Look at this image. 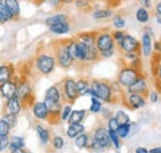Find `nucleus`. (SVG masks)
I'll return each instance as SVG.
<instances>
[{
    "label": "nucleus",
    "mask_w": 161,
    "mask_h": 153,
    "mask_svg": "<svg viewBox=\"0 0 161 153\" xmlns=\"http://www.w3.org/2000/svg\"><path fill=\"white\" fill-rule=\"evenodd\" d=\"M118 94L123 95V88L115 82H108L104 79H93L91 80V92L89 96H96L105 104L117 103L118 99H121Z\"/></svg>",
    "instance_id": "obj_1"
},
{
    "label": "nucleus",
    "mask_w": 161,
    "mask_h": 153,
    "mask_svg": "<svg viewBox=\"0 0 161 153\" xmlns=\"http://www.w3.org/2000/svg\"><path fill=\"white\" fill-rule=\"evenodd\" d=\"M57 61L53 50H41L35 56V68L41 76H50L55 72Z\"/></svg>",
    "instance_id": "obj_2"
},
{
    "label": "nucleus",
    "mask_w": 161,
    "mask_h": 153,
    "mask_svg": "<svg viewBox=\"0 0 161 153\" xmlns=\"http://www.w3.org/2000/svg\"><path fill=\"white\" fill-rule=\"evenodd\" d=\"M96 46L99 52L101 58H110L114 56L117 50V43L113 38L112 32L108 29H104L102 31H97V38H96Z\"/></svg>",
    "instance_id": "obj_3"
},
{
    "label": "nucleus",
    "mask_w": 161,
    "mask_h": 153,
    "mask_svg": "<svg viewBox=\"0 0 161 153\" xmlns=\"http://www.w3.org/2000/svg\"><path fill=\"white\" fill-rule=\"evenodd\" d=\"M96 38H97V31L80 32L76 36V40L82 45H84L87 48V64H92L98 59H101L99 52L96 46Z\"/></svg>",
    "instance_id": "obj_4"
},
{
    "label": "nucleus",
    "mask_w": 161,
    "mask_h": 153,
    "mask_svg": "<svg viewBox=\"0 0 161 153\" xmlns=\"http://www.w3.org/2000/svg\"><path fill=\"white\" fill-rule=\"evenodd\" d=\"M53 52L56 56V61H57V66L61 67L62 69H69L75 66V61L69 56V52L67 50L66 46V40L62 41H57L53 43Z\"/></svg>",
    "instance_id": "obj_5"
},
{
    "label": "nucleus",
    "mask_w": 161,
    "mask_h": 153,
    "mask_svg": "<svg viewBox=\"0 0 161 153\" xmlns=\"http://www.w3.org/2000/svg\"><path fill=\"white\" fill-rule=\"evenodd\" d=\"M142 71L133 68V67H128V66H121L120 71L118 72L117 76V83L120 85L123 89H128L131 84L135 83V80L140 76Z\"/></svg>",
    "instance_id": "obj_6"
},
{
    "label": "nucleus",
    "mask_w": 161,
    "mask_h": 153,
    "mask_svg": "<svg viewBox=\"0 0 161 153\" xmlns=\"http://www.w3.org/2000/svg\"><path fill=\"white\" fill-rule=\"evenodd\" d=\"M60 88L64 103H69L73 105L77 101V99L80 98L78 88H77V80H75L73 78H69V76L64 78L61 82Z\"/></svg>",
    "instance_id": "obj_7"
},
{
    "label": "nucleus",
    "mask_w": 161,
    "mask_h": 153,
    "mask_svg": "<svg viewBox=\"0 0 161 153\" xmlns=\"http://www.w3.org/2000/svg\"><path fill=\"white\" fill-rule=\"evenodd\" d=\"M16 96L21 100L24 106L34 105V93H32V85L29 79L26 78H20L18 80V94Z\"/></svg>",
    "instance_id": "obj_8"
},
{
    "label": "nucleus",
    "mask_w": 161,
    "mask_h": 153,
    "mask_svg": "<svg viewBox=\"0 0 161 153\" xmlns=\"http://www.w3.org/2000/svg\"><path fill=\"white\" fill-rule=\"evenodd\" d=\"M121 103L125 108H128L130 110H139L146 105V95L125 92L121 98Z\"/></svg>",
    "instance_id": "obj_9"
},
{
    "label": "nucleus",
    "mask_w": 161,
    "mask_h": 153,
    "mask_svg": "<svg viewBox=\"0 0 161 153\" xmlns=\"http://www.w3.org/2000/svg\"><path fill=\"white\" fill-rule=\"evenodd\" d=\"M121 53H131V52H140V41L136 40L133 35L125 34L120 43L117 46Z\"/></svg>",
    "instance_id": "obj_10"
},
{
    "label": "nucleus",
    "mask_w": 161,
    "mask_h": 153,
    "mask_svg": "<svg viewBox=\"0 0 161 153\" xmlns=\"http://www.w3.org/2000/svg\"><path fill=\"white\" fill-rule=\"evenodd\" d=\"M92 136L98 141V143L104 148V151H105V150H109V148L112 147V141H110L109 131H108V129H105L103 125L97 126V127L93 130Z\"/></svg>",
    "instance_id": "obj_11"
},
{
    "label": "nucleus",
    "mask_w": 161,
    "mask_h": 153,
    "mask_svg": "<svg viewBox=\"0 0 161 153\" xmlns=\"http://www.w3.org/2000/svg\"><path fill=\"white\" fill-rule=\"evenodd\" d=\"M140 53L144 58H150L154 55V37L146 31H142L141 34Z\"/></svg>",
    "instance_id": "obj_12"
},
{
    "label": "nucleus",
    "mask_w": 161,
    "mask_h": 153,
    "mask_svg": "<svg viewBox=\"0 0 161 153\" xmlns=\"http://www.w3.org/2000/svg\"><path fill=\"white\" fill-rule=\"evenodd\" d=\"M149 90H150L149 80L144 73H141L140 76L135 80L134 84H131L128 89H125L126 93H136V94H142V95H146Z\"/></svg>",
    "instance_id": "obj_13"
},
{
    "label": "nucleus",
    "mask_w": 161,
    "mask_h": 153,
    "mask_svg": "<svg viewBox=\"0 0 161 153\" xmlns=\"http://www.w3.org/2000/svg\"><path fill=\"white\" fill-rule=\"evenodd\" d=\"M18 80H19V78H14L9 82L0 84V96L4 98L5 100L16 96V94H18Z\"/></svg>",
    "instance_id": "obj_14"
},
{
    "label": "nucleus",
    "mask_w": 161,
    "mask_h": 153,
    "mask_svg": "<svg viewBox=\"0 0 161 153\" xmlns=\"http://www.w3.org/2000/svg\"><path fill=\"white\" fill-rule=\"evenodd\" d=\"M140 52H131V53H121V66L133 67L136 69L142 68V59Z\"/></svg>",
    "instance_id": "obj_15"
},
{
    "label": "nucleus",
    "mask_w": 161,
    "mask_h": 153,
    "mask_svg": "<svg viewBox=\"0 0 161 153\" xmlns=\"http://www.w3.org/2000/svg\"><path fill=\"white\" fill-rule=\"evenodd\" d=\"M31 111L36 120L46 121V122L50 121V110L45 104V101H35L34 105L31 106Z\"/></svg>",
    "instance_id": "obj_16"
},
{
    "label": "nucleus",
    "mask_w": 161,
    "mask_h": 153,
    "mask_svg": "<svg viewBox=\"0 0 161 153\" xmlns=\"http://www.w3.org/2000/svg\"><path fill=\"white\" fill-rule=\"evenodd\" d=\"M24 104L18 96H14L11 99H8L5 103V113H10L14 115H19L22 110Z\"/></svg>",
    "instance_id": "obj_17"
},
{
    "label": "nucleus",
    "mask_w": 161,
    "mask_h": 153,
    "mask_svg": "<svg viewBox=\"0 0 161 153\" xmlns=\"http://www.w3.org/2000/svg\"><path fill=\"white\" fill-rule=\"evenodd\" d=\"M15 67L10 63L0 64V84L15 78Z\"/></svg>",
    "instance_id": "obj_18"
},
{
    "label": "nucleus",
    "mask_w": 161,
    "mask_h": 153,
    "mask_svg": "<svg viewBox=\"0 0 161 153\" xmlns=\"http://www.w3.org/2000/svg\"><path fill=\"white\" fill-rule=\"evenodd\" d=\"M4 4L6 6V9L9 10L13 21H18L20 19L21 15V8H20V1L19 0H4Z\"/></svg>",
    "instance_id": "obj_19"
},
{
    "label": "nucleus",
    "mask_w": 161,
    "mask_h": 153,
    "mask_svg": "<svg viewBox=\"0 0 161 153\" xmlns=\"http://www.w3.org/2000/svg\"><path fill=\"white\" fill-rule=\"evenodd\" d=\"M48 31L51 34H53V35H57V36L67 35L71 31V24H69V21H64V22H60V24L52 25V26L48 27Z\"/></svg>",
    "instance_id": "obj_20"
},
{
    "label": "nucleus",
    "mask_w": 161,
    "mask_h": 153,
    "mask_svg": "<svg viewBox=\"0 0 161 153\" xmlns=\"http://www.w3.org/2000/svg\"><path fill=\"white\" fill-rule=\"evenodd\" d=\"M35 131H36V134H37V137H39V140H40L41 145H43V146H47L50 142H51V134H50V131H48V129H46L43 125H41V124H36L35 125Z\"/></svg>",
    "instance_id": "obj_21"
},
{
    "label": "nucleus",
    "mask_w": 161,
    "mask_h": 153,
    "mask_svg": "<svg viewBox=\"0 0 161 153\" xmlns=\"http://www.w3.org/2000/svg\"><path fill=\"white\" fill-rule=\"evenodd\" d=\"M83 132H86L84 124H68V126L66 129V136L72 140H75L77 136H80Z\"/></svg>",
    "instance_id": "obj_22"
},
{
    "label": "nucleus",
    "mask_w": 161,
    "mask_h": 153,
    "mask_svg": "<svg viewBox=\"0 0 161 153\" xmlns=\"http://www.w3.org/2000/svg\"><path fill=\"white\" fill-rule=\"evenodd\" d=\"M113 15H114V13H113L112 8H99V9H94L92 11V18L94 20L112 19Z\"/></svg>",
    "instance_id": "obj_23"
},
{
    "label": "nucleus",
    "mask_w": 161,
    "mask_h": 153,
    "mask_svg": "<svg viewBox=\"0 0 161 153\" xmlns=\"http://www.w3.org/2000/svg\"><path fill=\"white\" fill-rule=\"evenodd\" d=\"M150 11L149 9L144 8V6H139L136 10H135V19L139 24H142V25H147L149 21H150Z\"/></svg>",
    "instance_id": "obj_24"
},
{
    "label": "nucleus",
    "mask_w": 161,
    "mask_h": 153,
    "mask_svg": "<svg viewBox=\"0 0 161 153\" xmlns=\"http://www.w3.org/2000/svg\"><path fill=\"white\" fill-rule=\"evenodd\" d=\"M87 117V110L84 109H77L71 113V116L68 119V124H83Z\"/></svg>",
    "instance_id": "obj_25"
},
{
    "label": "nucleus",
    "mask_w": 161,
    "mask_h": 153,
    "mask_svg": "<svg viewBox=\"0 0 161 153\" xmlns=\"http://www.w3.org/2000/svg\"><path fill=\"white\" fill-rule=\"evenodd\" d=\"M64 21H69V18L67 14L64 13H58V14H55V15H51L48 18L45 19V24L47 27L52 26V25H56V24H60V22H64Z\"/></svg>",
    "instance_id": "obj_26"
},
{
    "label": "nucleus",
    "mask_w": 161,
    "mask_h": 153,
    "mask_svg": "<svg viewBox=\"0 0 161 153\" xmlns=\"http://www.w3.org/2000/svg\"><path fill=\"white\" fill-rule=\"evenodd\" d=\"M77 88H78L80 98V96L89 95V92H91V82L87 80L86 78H80V79H77Z\"/></svg>",
    "instance_id": "obj_27"
},
{
    "label": "nucleus",
    "mask_w": 161,
    "mask_h": 153,
    "mask_svg": "<svg viewBox=\"0 0 161 153\" xmlns=\"http://www.w3.org/2000/svg\"><path fill=\"white\" fill-rule=\"evenodd\" d=\"M25 146H26V141H25V138L22 136H13V137H10V146H9L10 151L25 148Z\"/></svg>",
    "instance_id": "obj_28"
},
{
    "label": "nucleus",
    "mask_w": 161,
    "mask_h": 153,
    "mask_svg": "<svg viewBox=\"0 0 161 153\" xmlns=\"http://www.w3.org/2000/svg\"><path fill=\"white\" fill-rule=\"evenodd\" d=\"M89 137L91 135L87 134V132H83L80 136H77L75 138V146L78 148V150H86L88 147V142H89Z\"/></svg>",
    "instance_id": "obj_29"
},
{
    "label": "nucleus",
    "mask_w": 161,
    "mask_h": 153,
    "mask_svg": "<svg viewBox=\"0 0 161 153\" xmlns=\"http://www.w3.org/2000/svg\"><path fill=\"white\" fill-rule=\"evenodd\" d=\"M89 113L92 114H99L103 110V101L96 96H91V105H89Z\"/></svg>",
    "instance_id": "obj_30"
},
{
    "label": "nucleus",
    "mask_w": 161,
    "mask_h": 153,
    "mask_svg": "<svg viewBox=\"0 0 161 153\" xmlns=\"http://www.w3.org/2000/svg\"><path fill=\"white\" fill-rule=\"evenodd\" d=\"M133 131V124L129 122V124H123V125H119L118 130H117V134L119 135L121 140H125L129 137V135L131 134Z\"/></svg>",
    "instance_id": "obj_31"
},
{
    "label": "nucleus",
    "mask_w": 161,
    "mask_h": 153,
    "mask_svg": "<svg viewBox=\"0 0 161 153\" xmlns=\"http://www.w3.org/2000/svg\"><path fill=\"white\" fill-rule=\"evenodd\" d=\"M112 25L117 30H123L126 26V20L121 14H114L112 16Z\"/></svg>",
    "instance_id": "obj_32"
},
{
    "label": "nucleus",
    "mask_w": 161,
    "mask_h": 153,
    "mask_svg": "<svg viewBox=\"0 0 161 153\" xmlns=\"http://www.w3.org/2000/svg\"><path fill=\"white\" fill-rule=\"evenodd\" d=\"M73 111V108H72V104L69 103H64L63 106H62V110L60 113V121L61 122H64V121H68L71 113Z\"/></svg>",
    "instance_id": "obj_33"
},
{
    "label": "nucleus",
    "mask_w": 161,
    "mask_h": 153,
    "mask_svg": "<svg viewBox=\"0 0 161 153\" xmlns=\"http://www.w3.org/2000/svg\"><path fill=\"white\" fill-rule=\"evenodd\" d=\"M153 71H154V76H155V84L160 90L161 88V59L159 57V59H156L155 67L153 66Z\"/></svg>",
    "instance_id": "obj_34"
},
{
    "label": "nucleus",
    "mask_w": 161,
    "mask_h": 153,
    "mask_svg": "<svg viewBox=\"0 0 161 153\" xmlns=\"http://www.w3.org/2000/svg\"><path fill=\"white\" fill-rule=\"evenodd\" d=\"M51 145H52V147H53L55 151H61L64 147L66 142H64V138L61 135H55L51 138Z\"/></svg>",
    "instance_id": "obj_35"
},
{
    "label": "nucleus",
    "mask_w": 161,
    "mask_h": 153,
    "mask_svg": "<svg viewBox=\"0 0 161 153\" xmlns=\"http://www.w3.org/2000/svg\"><path fill=\"white\" fill-rule=\"evenodd\" d=\"M87 150H89V151L96 152V153H102L103 151H104V148L98 143V141H97L92 135H91V137H89V142H88V147H87Z\"/></svg>",
    "instance_id": "obj_36"
},
{
    "label": "nucleus",
    "mask_w": 161,
    "mask_h": 153,
    "mask_svg": "<svg viewBox=\"0 0 161 153\" xmlns=\"http://www.w3.org/2000/svg\"><path fill=\"white\" fill-rule=\"evenodd\" d=\"M73 4L80 11H89L92 9V0H75Z\"/></svg>",
    "instance_id": "obj_37"
},
{
    "label": "nucleus",
    "mask_w": 161,
    "mask_h": 153,
    "mask_svg": "<svg viewBox=\"0 0 161 153\" xmlns=\"http://www.w3.org/2000/svg\"><path fill=\"white\" fill-rule=\"evenodd\" d=\"M109 131V136H110V141H112V147L114 150H120V145H121V138L119 137V135L117 134V131H112V130H108Z\"/></svg>",
    "instance_id": "obj_38"
},
{
    "label": "nucleus",
    "mask_w": 161,
    "mask_h": 153,
    "mask_svg": "<svg viewBox=\"0 0 161 153\" xmlns=\"http://www.w3.org/2000/svg\"><path fill=\"white\" fill-rule=\"evenodd\" d=\"M115 117H117V120H118V122L123 125V124H129V122H131V120H130V116L129 114L125 111V110H118L115 115H114Z\"/></svg>",
    "instance_id": "obj_39"
},
{
    "label": "nucleus",
    "mask_w": 161,
    "mask_h": 153,
    "mask_svg": "<svg viewBox=\"0 0 161 153\" xmlns=\"http://www.w3.org/2000/svg\"><path fill=\"white\" fill-rule=\"evenodd\" d=\"M0 15H1V24H6L9 21H13V18H11L9 10L6 9L5 4H1L0 5Z\"/></svg>",
    "instance_id": "obj_40"
},
{
    "label": "nucleus",
    "mask_w": 161,
    "mask_h": 153,
    "mask_svg": "<svg viewBox=\"0 0 161 153\" xmlns=\"http://www.w3.org/2000/svg\"><path fill=\"white\" fill-rule=\"evenodd\" d=\"M1 119H4L11 127H15L18 125V115L10 114V113H4Z\"/></svg>",
    "instance_id": "obj_41"
},
{
    "label": "nucleus",
    "mask_w": 161,
    "mask_h": 153,
    "mask_svg": "<svg viewBox=\"0 0 161 153\" xmlns=\"http://www.w3.org/2000/svg\"><path fill=\"white\" fill-rule=\"evenodd\" d=\"M146 99H147L151 104H156V103H159V100H160V93H159V90H156V89H151V90H149L147 94H146Z\"/></svg>",
    "instance_id": "obj_42"
},
{
    "label": "nucleus",
    "mask_w": 161,
    "mask_h": 153,
    "mask_svg": "<svg viewBox=\"0 0 161 153\" xmlns=\"http://www.w3.org/2000/svg\"><path fill=\"white\" fill-rule=\"evenodd\" d=\"M11 129H13V127H11L4 119H0V137H1V136H9Z\"/></svg>",
    "instance_id": "obj_43"
},
{
    "label": "nucleus",
    "mask_w": 161,
    "mask_h": 153,
    "mask_svg": "<svg viewBox=\"0 0 161 153\" xmlns=\"http://www.w3.org/2000/svg\"><path fill=\"white\" fill-rule=\"evenodd\" d=\"M119 122L117 120L115 116H110L109 119H107V129L108 130H112V131H117L118 127H119Z\"/></svg>",
    "instance_id": "obj_44"
},
{
    "label": "nucleus",
    "mask_w": 161,
    "mask_h": 153,
    "mask_svg": "<svg viewBox=\"0 0 161 153\" xmlns=\"http://www.w3.org/2000/svg\"><path fill=\"white\" fill-rule=\"evenodd\" d=\"M9 146H10V137L9 136H1L0 137V152L9 150Z\"/></svg>",
    "instance_id": "obj_45"
},
{
    "label": "nucleus",
    "mask_w": 161,
    "mask_h": 153,
    "mask_svg": "<svg viewBox=\"0 0 161 153\" xmlns=\"http://www.w3.org/2000/svg\"><path fill=\"white\" fill-rule=\"evenodd\" d=\"M112 35H113V38H114V41H115V43L118 46L121 41H123V38L125 36V32L123 30H115V31L112 32Z\"/></svg>",
    "instance_id": "obj_46"
},
{
    "label": "nucleus",
    "mask_w": 161,
    "mask_h": 153,
    "mask_svg": "<svg viewBox=\"0 0 161 153\" xmlns=\"http://www.w3.org/2000/svg\"><path fill=\"white\" fill-rule=\"evenodd\" d=\"M46 1H47V4H48L51 8H53V9H60L61 6L63 5L62 0H46Z\"/></svg>",
    "instance_id": "obj_47"
},
{
    "label": "nucleus",
    "mask_w": 161,
    "mask_h": 153,
    "mask_svg": "<svg viewBox=\"0 0 161 153\" xmlns=\"http://www.w3.org/2000/svg\"><path fill=\"white\" fill-rule=\"evenodd\" d=\"M136 1L140 4V6H144L146 9H151L153 8V0H136Z\"/></svg>",
    "instance_id": "obj_48"
},
{
    "label": "nucleus",
    "mask_w": 161,
    "mask_h": 153,
    "mask_svg": "<svg viewBox=\"0 0 161 153\" xmlns=\"http://www.w3.org/2000/svg\"><path fill=\"white\" fill-rule=\"evenodd\" d=\"M154 53H156V55L161 53V40L154 41Z\"/></svg>",
    "instance_id": "obj_49"
},
{
    "label": "nucleus",
    "mask_w": 161,
    "mask_h": 153,
    "mask_svg": "<svg viewBox=\"0 0 161 153\" xmlns=\"http://www.w3.org/2000/svg\"><path fill=\"white\" fill-rule=\"evenodd\" d=\"M154 13H155V15H159V16H161V0H160V1H158V3L155 4Z\"/></svg>",
    "instance_id": "obj_50"
},
{
    "label": "nucleus",
    "mask_w": 161,
    "mask_h": 153,
    "mask_svg": "<svg viewBox=\"0 0 161 153\" xmlns=\"http://www.w3.org/2000/svg\"><path fill=\"white\" fill-rule=\"evenodd\" d=\"M135 153H149V150L146 147H142V146H139L135 148Z\"/></svg>",
    "instance_id": "obj_51"
},
{
    "label": "nucleus",
    "mask_w": 161,
    "mask_h": 153,
    "mask_svg": "<svg viewBox=\"0 0 161 153\" xmlns=\"http://www.w3.org/2000/svg\"><path fill=\"white\" fill-rule=\"evenodd\" d=\"M149 153H161V147H154L151 150H149Z\"/></svg>",
    "instance_id": "obj_52"
},
{
    "label": "nucleus",
    "mask_w": 161,
    "mask_h": 153,
    "mask_svg": "<svg viewBox=\"0 0 161 153\" xmlns=\"http://www.w3.org/2000/svg\"><path fill=\"white\" fill-rule=\"evenodd\" d=\"M10 153H26L25 148H21V150H14V151H10Z\"/></svg>",
    "instance_id": "obj_53"
},
{
    "label": "nucleus",
    "mask_w": 161,
    "mask_h": 153,
    "mask_svg": "<svg viewBox=\"0 0 161 153\" xmlns=\"http://www.w3.org/2000/svg\"><path fill=\"white\" fill-rule=\"evenodd\" d=\"M62 3H63V5H68V4H73L75 0H62Z\"/></svg>",
    "instance_id": "obj_54"
},
{
    "label": "nucleus",
    "mask_w": 161,
    "mask_h": 153,
    "mask_svg": "<svg viewBox=\"0 0 161 153\" xmlns=\"http://www.w3.org/2000/svg\"><path fill=\"white\" fill-rule=\"evenodd\" d=\"M155 21H156V24H158V25H161V16L155 15Z\"/></svg>",
    "instance_id": "obj_55"
},
{
    "label": "nucleus",
    "mask_w": 161,
    "mask_h": 153,
    "mask_svg": "<svg viewBox=\"0 0 161 153\" xmlns=\"http://www.w3.org/2000/svg\"><path fill=\"white\" fill-rule=\"evenodd\" d=\"M32 1H34L35 4H37V5H39V4H41L42 1H45V0H32Z\"/></svg>",
    "instance_id": "obj_56"
},
{
    "label": "nucleus",
    "mask_w": 161,
    "mask_h": 153,
    "mask_svg": "<svg viewBox=\"0 0 161 153\" xmlns=\"http://www.w3.org/2000/svg\"><path fill=\"white\" fill-rule=\"evenodd\" d=\"M0 24H1V15H0Z\"/></svg>",
    "instance_id": "obj_57"
},
{
    "label": "nucleus",
    "mask_w": 161,
    "mask_h": 153,
    "mask_svg": "<svg viewBox=\"0 0 161 153\" xmlns=\"http://www.w3.org/2000/svg\"><path fill=\"white\" fill-rule=\"evenodd\" d=\"M26 153H32V152H26Z\"/></svg>",
    "instance_id": "obj_58"
},
{
    "label": "nucleus",
    "mask_w": 161,
    "mask_h": 153,
    "mask_svg": "<svg viewBox=\"0 0 161 153\" xmlns=\"http://www.w3.org/2000/svg\"><path fill=\"white\" fill-rule=\"evenodd\" d=\"M160 59H161V53H160Z\"/></svg>",
    "instance_id": "obj_59"
},
{
    "label": "nucleus",
    "mask_w": 161,
    "mask_h": 153,
    "mask_svg": "<svg viewBox=\"0 0 161 153\" xmlns=\"http://www.w3.org/2000/svg\"><path fill=\"white\" fill-rule=\"evenodd\" d=\"M55 153H57V152H55Z\"/></svg>",
    "instance_id": "obj_60"
}]
</instances>
